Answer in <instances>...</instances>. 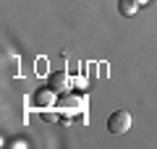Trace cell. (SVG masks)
I'll return each instance as SVG.
<instances>
[{"label":"cell","mask_w":157,"mask_h":149,"mask_svg":"<svg viewBox=\"0 0 157 149\" xmlns=\"http://www.w3.org/2000/svg\"><path fill=\"white\" fill-rule=\"evenodd\" d=\"M42 120H58V115H55L52 110H47V107H45V110H42Z\"/></svg>","instance_id":"cell-5"},{"label":"cell","mask_w":157,"mask_h":149,"mask_svg":"<svg viewBox=\"0 0 157 149\" xmlns=\"http://www.w3.org/2000/svg\"><path fill=\"white\" fill-rule=\"evenodd\" d=\"M136 3H139V6H141V3H144V0H136Z\"/></svg>","instance_id":"cell-6"},{"label":"cell","mask_w":157,"mask_h":149,"mask_svg":"<svg viewBox=\"0 0 157 149\" xmlns=\"http://www.w3.org/2000/svg\"><path fill=\"white\" fill-rule=\"evenodd\" d=\"M118 11H121V16H134L136 11H139V3L136 0H118Z\"/></svg>","instance_id":"cell-3"},{"label":"cell","mask_w":157,"mask_h":149,"mask_svg":"<svg viewBox=\"0 0 157 149\" xmlns=\"http://www.w3.org/2000/svg\"><path fill=\"white\" fill-rule=\"evenodd\" d=\"M131 123H134V118H131L128 110H115L107 118V131L115 133V136H123V133L131 131Z\"/></svg>","instance_id":"cell-1"},{"label":"cell","mask_w":157,"mask_h":149,"mask_svg":"<svg viewBox=\"0 0 157 149\" xmlns=\"http://www.w3.org/2000/svg\"><path fill=\"white\" fill-rule=\"evenodd\" d=\"M52 99H55V92H52V89L47 86V89H39V92H37L34 102H37V105H50Z\"/></svg>","instance_id":"cell-4"},{"label":"cell","mask_w":157,"mask_h":149,"mask_svg":"<svg viewBox=\"0 0 157 149\" xmlns=\"http://www.w3.org/2000/svg\"><path fill=\"white\" fill-rule=\"evenodd\" d=\"M47 86L55 94H66L68 89H71V78H68V73H52V76L47 78Z\"/></svg>","instance_id":"cell-2"}]
</instances>
